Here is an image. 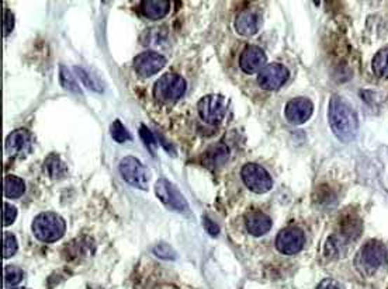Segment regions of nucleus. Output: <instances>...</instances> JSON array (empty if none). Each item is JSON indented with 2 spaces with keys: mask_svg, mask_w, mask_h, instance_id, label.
Here are the masks:
<instances>
[{
  "mask_svg": "<svg viewBox=\"0 0 388 289\" xmlns=\"http://www.w3.org/2000/svg\"><path fill=\"white\" fill-rule=\"evenodd\" d=\"M328 121L333 135L340 142H350L354 139L359 129V118L353 107L342 97H331Z\"/></svg>",
  "mask_w": 388,
  "mask_h": 289,
  "instance_id": "f257e3e1",
  "label": "nucleus"
},
{
  "mask_svg": "<svg viewBox=\"0 0 388 289\" xmlns=\"http://www.w3.org/2000/svg\"><path fill=\"white\" fill-rule=\"evenodd\" d=\"M66 230L65 221L55 212H43L33 221L34 236L44 243L58 242Z\"/></svg>",
  "mask_w": 388,
  "mask_h": 289,
  "instance_id": "f03ea898",
  "label": "nucleus"
},
{
  "mask_svg": "<svg viewBox=\"0 0 388 289\" xmlns=\"http://www.w3.org/2000/svg\"><path fill=\"white\" fill-rule=\"evenodd\" d=\"M388 261V251L385 246L377 240L367 242L356 257V265L357 268L366 275L373 274L382 265H385Z\"/></svg>",
  "mask_w": 388,
  "mask_h": 289,
  "instance_id": "7ed1b4c3",
  "label": "nucleus"
},
{
  "mask_svg": "<svg viewBox=\"0 0 388 289\" xmlns=\"http://www.w3.org/2000/svg\"><path fill=\"white\" fill-rule=\"evenodd\" d=\"M118 172L125 183L147 191L151 184V172L134 156L124 158L118 165Z\"/></svg>",
  "mask_w": 388,
  "mask_h": 289,
  "instance_id": "20e7f679",
  "label": "nucleus"
},
{
  "mask_svg": "<svg viewBox=\"0 0 388 289\" xmlns=\"http://www.w3.org/2000/svg\"><path fill=\"white\" fill-rule=\"evenodd\" d=\"M186 80L176 73H165L154 86V97L157 101L169 104L178 101L186 91Z\"/></svg>",
  "mask_w": 388,
  "mask_h": 289,
  "instance_id": "39448f33",
  "label": "nucleus"
},
{
  "mask_svg": "<svg viewBox=\"0 0 388 289\" xmlns=\"http://www.w3.org/2000/svg\"><path fill=\"white\" fill-rule=\"evenodd\" d=\"M243 184L256 194L268 193L273 187V180L268 170L256 163H247L240 170Z\"/></svg>",
  "mask_w": 388,
  "mask_h": 289,
  "instance_id": "423d86ee",
  "label": "nucleus"
},
{
  "mask_svg": "<svg viewBox=\"0 0 388 289\" xmlns=\"http://www.w3.org/2000/svg\"><path fill=\"white\" fill-rule=\"evenodd\" d=\"M197 110L204 122L208 125H220L227 114L228 101L221 94H208L199 101Z\"/></svg>",
  "mask_w": 388,
  "mask_h": 289,
  "instance_id": "0eeeda50",
  "label": "nucleus"
},
{
  "mask_svg": "<svg viewBox=\"0 0 388 289\" xmlns=\"http://www.w3.org/2000/svg\"><path fill=\"white\" fill-rule=\"evenodd\" d=\"M155 194L161 200L164 205L168 208L178 211V212H186L189 209L186 198L182 195V193L175 187L168 179L161 177L155 183Z\"/></svg>",
  "mask_w": 388,
  "mask_h": 289,
  "instance_id": "6e6552de",
  "label": "nucleus"
},
{
  "mask_svg": "<svg viewBox=\"0 0 388 289\" xmlns=\"http://www.w3.org/2000/svg\"><path fill=\"white\" fill-rule=\"evenodd\" d=\"M276 249L286 255L297 254L303 250L306 244L304 232L297 226H290L283 229L276 237Z\"/></svg>",
  "mask_w": 388,
  "mask_h": 289,
  "instance_id": "1a4fd4ad",
  "label": "nucleus"
},
{
  "mask_svg": "<svg viewBox=\"0 0 388 289\" xmlns=\"http://www.w3.org/2000/svg\"><path fill=\"white\" fill-rule=\"evenodd\" d=\"M289 71L282 64L266 65L257 76V83L268 91L279 90L289 80Z\"/></svg>",
  "mask_w": 388,
  "mask_h": 289,
  "instance_id": "9d476101",
  "label": "nucleus"
},
{
  "mask_svg": "<svg viewBox=\"0 0 388 289\" xmlns=\"http://www.w3.org/2000/svg\"><path fill=\"white\" fill-rule=\"evenodd\" d=\"M6 154L10 158H26L33 149V138L27 129L13 131L5 142Z\"/></svg>",
  "mask_w": 388,
  "mask_h": 289,
  "instance_id": "9b49d317",
  "label": "nucleus"
},
{
  "mask_svg": "<svg viewBox=\"0 0 388 289\" xmlns=\"http://www.w3.org/2000/svg\"><path fill=\"white\" fill-rule=\"evenodd\" d=\"M134 71L140 77H151L161 72L166 65V58L155 51H147L136 57Z\"/></svg>",
  "mask_w": 388,
  "mask_h": 289,
  "instance_id": "f8f14e48",
  "label": "nucleus"
},
{
  "mask_svg": "<svg viewBox=\"0 0 388 289\" xmlns=\"http://www.w3.org/2000/svg\"><path fill=\"white\" fill-rule=\"evenodd\" d=\"M312 111H314V104L311 100L306 97H297L287 103L285 108V115L289 122L294 125H301L311 118Z\"/></svg>",
  "mask_w": 388,
  "mask_h": 289,
  "instance_id": "ddd939ff",
  "label": "nucleus"
},
{
  "mask_svg": "<svg viewBox=\"0 0 388 289\" xmlns=\"http://www.w3.org/2000/svg\"><path fill=\"white\" fill-rule=\"evenodd\" d=\"M266 61L268 58L262 48L256 45H247L240 54L239 66L245 73L253 75L256 72H261L266 66Z\"/></svg>",
  "mask_w": 388,
  "mask_h": 289,
  "instance_id": "4468645a",
  "label": "nucleus"
},
{
  "mask_svg": "<svg viewBox=\"0 0 388 289\" xmlns=\"http://www.w3.org/2000/svg\"><path fill=\"white\" fill-rule=\"evenodd\" d=\"M264 26V16L257 10H243L235 19V30L238 34L250 37L254 36Z\"/></svg>",
  "mask_w": 388,
  "mask_h": 289,
  "instance_id": "2eb2a0df",
  "label": "nucleus"
},
{
  "mask_svg": "<svg viewBox=\"0 0 388 289\" xmlns=\"http://www.w3.org/2000/svg\"><path fill=\"white\" fill-rule=\"evenodd\" d=\"M245 226L252 236L261 237L272 229V219L261 211H250L245 216Z\"/></svg>",
  "mask_w": 388,
  "mask_h": 289,
  "instance_id": "dca6fc26",
  "label": "nucleus"
},
{
  "mask_svg": "<svg viewBox=\"0 0 388 289\" xmlns=\"http://www.w3.org/2000/svg\"><path fill=\"white\" fill-rule=\"evenodd\" d=\"M171 9V2L168 0H144L141 3V13L150 20L164 19Z\"/></svg>",
  "mask_w": 388,
  "mask_h": 289,
  "instance_id": "f3484780",
  "label": "nucleus"
},
{
  "mask_svg": "<svg viewBox=\"0 0 388 289\" xmlns=\"http://www.w3.org/2000/svg\"><path fill=\"white\" fill-rule=\"evenodd\" d=\"M228 148L224 143H215L204 154V165L210 168H220L228 159Z\"/></svg>",
  "mask_w": 388,
  "mask_h": 289,
  "instance_id": "a211bd4d",
  "label": "nucleus"
},
{
  "mask_svg": "<svg viewBox=\"0 0 388 289\" xmlns=\"http://www.w3.org/2000/svg\"><path fill=\"white\" fill-rule=\"evenodd\" d=\"M3 190L6 198H20L26 191V184L17 176H6Z\"/></svg>",
  "mask_w": 388,
  "mask_h": 289,
  "instance_id": "6ab92c4d",
  "label": "nucleus"
},
{
  "mask_svg": "<svg viewBox=\"0 0 388 289\" xmlns=\"http://www.w3.org/2000/svg\"><path fill=\"white\" fill-rule=\"evenodd\" d=\"M373 71L378 77L388 79V47L380 50L373 58Z\"/></svg>",
  "mask_w": 388,
  "mask_h": 289,
  "instance_id": "aec40b11",
  "label": "nucleus"
},
{
  "mask_svg": "<svg viewBox=\"0 0 388 289\" xmlns=\"http://www.w3.org/2000/svg\"><path fill=\"white\" fill-rule=\"evenodd\" d=\"M44 169L48 173V176L51 179H61L65 176L66 173V168L65 163L57 156V155H51L45 163H44Z\"/></svg>",
  "mask_w": 388,
  "mask_h": 289,
  "instance_id": "412c9836",
  "label": "nucleus"
},
{
  "mask_svg": "<svg viewBox=\"0 0 388 289\" xmlns=\"http://www.w3.org/2000/svg\"><path fill=\"white\" fill-rule=\"evenodd\" d=\"M59 83H61V86L64 89H66V90H69L72 93H78V94L80 93V89H79L75 77L72 76L71 71L66 66H64V65L59 66Z\"/></svg>",
  "mask_w": 388,
  "mask_h": 289,
  "instance_id": "4be33fe9",
  "label": "nucleus"
},
{
  "mask_svg": "<svg viewBox=\"0 0 388 289\" xmlns=\"http://www.w3.org/2000/svg\"><path fill=\"white\" fill-rule=\"evenodd\" d=\"M23 271L19 267L8 265L5 267V286L13 288L17 286L23 281Z\"/></svg>",
  "mask_w": 388,
  "mask_h": 289,
  "instance_id": "5701e85b",
  "label": "nucleus"
},
{
  "mask_svg": "<svg viewBox=\"0 0 388 289\" xmlns=\"http://www.w3.org/2000/svg\"><path fill=\"white\" fill-rule=\"evenodd\" d=\"M110 132H111V136L115 142L118 143H124V142H128V140H131V135L128 133V131L125 129V126L122 125V122L120 119H115L110 128Z\"/></svg>",
  "mask_w": 388,
  "mask_h": 289,
  "instance_id": "b1692460",
  "label": "nucleus"
},
{
  "mask_svg": "<svg viewBox=\"0 0 388 289\" xmlns=\"http://www.w3.org/2000/svg\"><path fill=\"white\" fill-rule=\"evenodd\" d=\"M17 249H19V244H17L15 235L6 232L3 235V258L13 257L16 254Z\"/></svg>",
  "mask_w": 388,
  "mask_h": 289,
  "instance_id": "393cba45",
  "label": "nucleus"
},
{
  "mask_svg": "<svg viewBox=\"0 0 388 289\" xmlns=\"http://www.w3.org/2000/svg\"><path fill=\"white\" fill-rule=\"evenodd\" d=\"M152 253H154L158 258H161V260L173 261V260H176V257H178V253H176L169 244H166V243H159V244H157V246L152 249Z\"/></svg>",
  "mask_w": 388,
  "mask_h": 289,
  "instance_id": "a878e982",
  "label": "nucleus"
},
{
  "mask_svg": "<svg viewBox=\"0 0 388 289\" xmlns=\"http://www.w3.org/2000/svg\"><path fill=\"white\" fill-rule=\"evenodd\" d=\"M140 138L143 139V142L145 143V147L148 148V151L151 152V154H154L155 155V152H157V147H158V143H157V139H155V136L152 135V132L143 124L141 126H140Z\"/></svg>",
  "mask_w": 388,
  "mask_h": 289,
  "instance_id": "bb28decb",
  "label": "nucleus"
},
{
  "mask_svg": "<svg viewBox=\"0 0 388 289\" xmlns=\"http://www.w3.org/2000/svg\"><path fill=\"white\" fill-rule=\"evenodd\" d=\"M75 72H76V75H78V77L85 83V86L86 87H89L90 90H93V91H96V90H99V91H101V89L97 86V83L94 82V79H92L90 77V75L86 72V71H83L82 68H75Z\"/></svg>",
  "mask_w": 388,
  "mask_h": 289,
  "instance_id": "cd10ccee",
  "label": "nucleus"
},
{
  "mask_svg": "<svg viewBox=\"0 0 388 289\" xmlns=\"http://www.w3.org/2000/svg\"><path fill=\"white\" fill-rule=\"evenodd\" d=\"M17 216V208L9 202L3 204V226H10Z\"/></svg>",
  "mask_w": 388,
  "mask_h": 289,
  "instance_id": "c85d7f7f",
  "label": "nucleus"
},
{
  "mask_svg": "<svg viewBox=\"0 0 388 289\" xmlns=\"http://www.w3.org/2000/svg\"><path fill=\"white\" fill-rule=\"evenodd\" d=\"M13 29H15V15L12 13V10L6 9L5 19H3V37H8Z\"/></svg>",
  "mask_w": 388,
  "mask_h": 289,
  "instance_id": "c756f323",
  "label": "nucleus"
},
{
  "mask_svg": "<svg viewBox=\"0 0 388 289\" xmlns=\"http://www.w3.org/2000/svg\"><path fill=\"white\" fill-rule=\"evenodd\" d=\"M203 225H204V229L208 232V235H211L213 237H217L220 235V226L213 221L210 219L208 216H204L203 218Z\"/></svg>",
  "mask_w": 388,
  "mask_h": 289,
  "instance_id": "7c9ffc66",
  "label": "nucleus"
},
{
  "mask_svg": "<svg viewBox=\"0 0 388 289\" xmlns=\"http://www.w3.org/2000/svg\"><path fill=\"white\" fill-rule=\"evenodd\" d=\"M317 289H343V288H342V285L338 281L326 278V279H324V281H321L318 283Z\"/></svg>",
  "mask_w": 388,
  "mask_h": 289,
  "instance_id": "2f4dec72",
  "label": "nucleus"
},
{
  "mask_svg": "<svg viewBox=\"0 0 388 289\" xmlns=\"http://www.w3.org/2000/svg\"><path fill=\"white\" fill-rule=\"evenodd\" d=\"M13 289H24V288H13Z\"/></svg>",
  "mask_w": 388,
  "mask_h": 289,
  "instance_id": "473e14b6",
  "label": "nucleus"
}]
</instances>
